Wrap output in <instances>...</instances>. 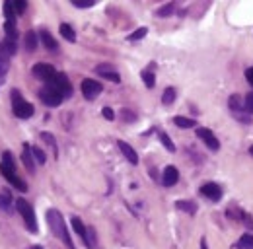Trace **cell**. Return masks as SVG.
Returning a JSON list of instances; mask_svg holds the SVG:
<instances>
[{"label": "cell", "instance_id": "obj_41", "mask_svg": "<svg viewBox=\"0 0 253 249\" xmlns=\"http://www.w3.org/2000/svg\"><path fill=\"white\" fill-rule=\"evenodd\" d=\"M245 78H247V82H249V84H251V86H253V66H251V68H247V70H245Z\"/></svg>", "mask_w": 253, "mask_h": 249}, {"label": "cell", "instance_id": "obj_23", "mask_svg": "<svg viewBox=\"0 0 253 249\" xmlns=\"http://www.w3.org/2000/svg\"><path fill=\"white\" fill-rule=\"evenodd\" d=\"M61 35H63L66 41H70V43L76 41V33H74V30H72L68 24H63V26H61Z\"/></svg>", "mask_w": 253, "mask_h": 249}, {"label": "cell", "instance_id": "obj_2", "mask_svg": "<svg viewBox=\"0 0 253 249\" xmlns=\"http://www.w3.org/2000/svg\"><path fill=\"white\" fill-rule=\"evenodd\" d=\"M0 173L6 177L8 183H12V185H14L16 189H20L22 193L28 191L26 181L16 175V164H14V158H12L10 152H2V160H0Z\"/></svg>", "mask_w": 253, "mask_h": 249}, {"label": "cell", "instance_id": "obj_24", "mask_svg": "<svg viewBox=\"0 0 253 249\" xmlns=\"http://www.w3.org/2000/svg\"><path fill=\"white\" fill-rule=\"evenodd\" d=\"M237 249H253V235L251 233H243L237 241Z\"/></svg>", "mask_w": 253, "mask_h": 249}, {"label": "cell", "instance_id": "obj_11", "mask_svg": "<svg viewBox=\"0 0 253 249\" xmlns=\"http://www.w3.org/2000/svg\"><path fill=\"white\" fill-rule=\"evenodd\" d=\"M117 146H119V150H121V154L129 160L133 166H137L139 164V154L135 152V148L131 146V144H126V142H123V140H119L117 142Z\"/></svg>", "mask_w": 253, "mask_h": 249}, {"label": "cell", "instance_id": "obj_17", "mask_svg": "<svg viewBox=\"0 0 253 249\" xmlns=\"http://www.w3.org/2000/svg\"><path fill=\"white\" fill-rule=\"evenodd\" d=\"M228 107H230V111L234 113V117L239 119V111H243V101H241V97H239V95H232V97L228 99Z\"/></svg>", "mask_w": 253, "mask_h": 249}, {"label": "cell", "instance_id": "obj_16", "mask_svg": "<svg viewBox=\"0 0 253 249\" xmlns=\"http://www.w3.org/2000/svg\"><path fill=\"white\" fill-rule=\"evenodd\" d=\"M72 228H74V232L84 239V243L88 245V228L84 226V222H82L78 216H72Z\"/></svg>", "mask_w": 253, "mask_h": 249}, {"label": "cell", "instance_id": "obj_10", "mask_svg": "<svg viewBox=\"0 0 253 249\" xmlns=\"http://www.w3.org/2000/svg\"><path fill=\"white\" fill-rule=\"evenodd\" d=\"M201 195L206 197L208 201L218 202V201L222 199V187H220L218 183H205V185L201 187Z\"/></svg>", "mask_w": 253, "mask_h": 249}, {"label": "cell", "instance_id": "obj_36", "mask_svg": "<svg viewBox=\"0 0 253 249\" xmlns=\"http://www.w3.org/2000/svg\"><path fill=\"white\" fill-rule=\"evenodd\" d=\"M172 12H174V4H166V6H162V8L158 10V16H160V18H166V16H172Z\"/></svg>", "mask_w": 253, "mask_h": 249}, {"label": "cell", "instance_id": "obj_20", "mask_svg": "<svg viewBox=\"0 0 253 249\" xmlns=\"http://www.w3.org/2000/svg\"><path fill=\"white\" fill-rule=\"evenodd\" d=\"M4 33H6V39H10V41H16V39H18L16 22H4Z\"/></svg>", "mask_w": 253, "mask_h": 249}, {"label": "cell", "instance_id": "obj_33", "mask_svg": "<svg viewBox=\"0 0 253 249\" xmlns=\"http://www.w3.org/2000/svg\"><path fill=\"white\" fill-rule=\"evenodd\" d=\"M32 152H33V158L39 162V164H45V160H47V156H45V152L41 150V148H37V146H33L32 148Z\"/></svg>", "mask_w": 253, "mask_h": 249}, {"label": "cell", "instance_id": "obj_9", "mask_svg": "<svg viewBox=\"0 0 253 249\" xmlns=\"http://www.w3.org/2000/svg\"><path fill=\"white\" fill-rule=\"evenodd\" d=\"M197 139H201L210 150H218V148H220L218 139H216L214 133H212L210 129H206V127H199V129H197Z\"/></svg>", "mask_w": 253, "mask_h": 249}, {"label": "cell", "instance_id": "obj_4", "mask_svg": "<svg viewBox=\"0 0 253 249\" xmlns=\"http://www.w3.org/2000/svg\"><path fill=\"white\" fill-rule=\"evenodd\" d=\"M16 208H18V212L22 214V218H24V222H26L28 230H30L32 233H37V218H35L33 206H32L28 201L18 199V201H16Z\"/></svg>", "mask_w": 253, "mask_h": 249}, {"label": "cell", "instance_id": "obj_26", "mask_svg": "<svg viewBox=\"0 0 253 249\" xmlns=\"http://www.w3.org/2000/svg\"><path fill=\"white\" fill-rule=\"evenodd\" d=\"M2 10H4V22H16V14H14V8H12V2H4Z\"/></svg>", "mask_w": 253, "mask_h": 249}, {"label": "cell", "instance_id": "obj_31", "mask_svg": "<svg viewBox=\"0 0 253 249\" xmlns=\"http://www.w3.org/2000/svg\"><path fill=\"white\" fill-rule=\"evenodd\" d=\"M12 8H14V14H24L28 8V2L26 0H18V2H12Z\"/></svg>", "mask_w": 253, "mask_h": 249}, {"label": "cell", "instance_id": "obj_3", "mask_svg": "<svg viewBox=\"0 0 253 249\" xmlns=\"http://www.w3.org/2000/svg\"><path fill=\"white\" fill-rule=\"evenodd\" d=\"M12 109H14V115L18 119H30L35 111L33 105L22 97L20 90H12Z\"/></svg>", "mask_w": 253, "mask_h": 249}, {"label": "cell", "instance_id": "obj_32", "mask_svg": "<svg viewBox=\"0 0 253 249\" xmlns=\"http://www.w3.org/2000/svg\"><path fill=\"white\" fill-rule=\"evenodd\" d=\"M146 33H148V30H146V28H139L137 31H133V33L129 35V41H139V39H142Z\"/></svg>", "mask_w": 253, "mask_h": 249}, {"label": "cell", "instance_id": "obj_30", "mask_svg": "<svg viewBox=\"0 0 253 249\" xmlns=\"http://www.w3.org/2000/svg\"><path fill=\"white\" fill-rule=\"evenodd\" d=\"M243 111L249 113V115H253V92L245 95V99H243Z\"/></svg>", "mask_w": 253, "mask_h": 249}, {"label": "cell", "instance_id": "obj_12", "mask_svg": "<svg viewBox=\"0 0 253 249\" xmlns=\"http://www.w3.org/2000/svg\"><path fill=\"white\" fill-rule=\"evenodd\" d=\"M177 181H179V171H177V168H175V166H168V168L164 170L162 183H164L166 187H174Z\"/></svg>", "mask_w": 253, "mask_h": 249}, {"label": "cell", "instance_id": "obj_15", "mask_svg": "<svg viewBox=\"0 0 253 249\" xmlns=\"http://www.w3.org/2000/svg\"><path fill=\"white\" fill-rule=\"evenodd\" d=\"M39 39H41V43L45 45V49H49V51H57V49H59L55 37H53L47 30H41V31H39Z\"/></svg>", "mask_w": 253, "mask_h": 249}, {"label": "cell", "instance_id": "obj_6", "mask_svg": "<svg viewBox=\"0 0 253 249\" xmlns=\"http://www.w3.org/2000/svg\"><path fill=\"white\" fill-rule=\"evenodd\" d=\"M49 86H53L63 97H70V95H72V84H70L68 78H66L64 74H61V72H57V76L49 82Z\"/></svg>", "mask_w": 253, "mask_h": 249}, {"label": "cell", "instance_id": "obj_40", "mask_svg": "<svg viewBox=\"0 0 253 249\" xmlns=\"http://www.w3.org/2000/svg\"><path fill=\"white\" fill-rule=\"evenodd\" d=\"M123 117H125V121H135V119H137V115H135V113H131V111H126V109L123 111Z\"/></svg>", "mask_w": 253, "mask_h": 249}, {"label": "cell", "instance_id": "obj_5", "mask_svg": "<svg viewBox=\"0 0 253 249\" xmlns=\"http://www.w3.org/2000/svg\"><path fill=\"white\" fill-rule=\"evenodd\" d=\"M39 97H41V101L45 103V105H49V107H57V105H61L63 103V95L53 88V86H49V84H45L41 90H39Z\"/></svg>", "mask_w": 253, "mask_h": 249}, {"label": "cell", "instance_id": "obj_8", "mask_svg": "<svg viewBox=\"0 0 253 249\" xmlns=\"http://www.w3.org/2000/svg\"><path fill=\"white\" fill-rule=\"evenodd\" d=\"M32 72H33L35 78H39V80H43V82H47V84L57 76V70H55L51 64H43V62L35 64V66L32 68Z\"/></svg>", "mask_w": 253, "mask_h": 249}, {"label": "cell", "instance_id": "obj_13", "mask_svg": "<svg viewBox=\"0 0 253 249\" xmlns=\"http://www.w3.org/2000/svg\"><path fill=\"white\" fill-rule=\"evenodd\" d=\"M95 72H97L99 76H103L105 80H109V82H115V84L121 82V76H119L109 64H99V66H95Z\"/></svg>", "mask_w": 253, "mask_h": 249}, {"label": "cell", "instance_id": "obj_28", "mask_svg": "<svg viewBox=\"0 0 253 249\" xmlns=\"http://www.w3.org/2000/svg\"><path fill=\"white\" fill-rule=\"evenodd\" d=\"M142 82H144V86L146 88H154V84H156V78H154V72H150V70H142Z\"/></svg>", "mask_w": 253, "mask_h": 249}, {"label": "cell", "instance_id": "obj_21", "mask_svg": "<svg viewBox=\"0 0 253 249\" xmlns=\"http://www.w3.org/2000/svg\"><path fill=\"white\" fill-rule=\"evenodd\" d=\"M174 123L177 124L179 129H193L195 127V121L193 119H187V117H181V115L174 117Z\"/></svg>", "mask_w": 253, "mask_h": 249}, {"label": "cell", "instance_id": "obj_34", "mask_svg": "<svg viewBox=\"0 0 253 249\" xmlns=\"http://www.w3.org/2000/svg\"><path fill=\"white\" fill-rule=\"evenodd\" d=\"M41 139H43V140H45V142H47V144L57 152V142H55V137H53L51 133H41Z\"/></svg>", "mask_w": 253, "mask_h": 249}, {"label": "cell", "instance_id": "obj_14", "mask_svg": "<svg viewBox=\"0 0 253 249\" xmlns=\"http://www.w3.org/2000/svg\"><path fill=\"white\" fill-rule=\"evenodd\" d=\"M22 162L24 166L30 170V171H35V164H33V152H32V146L26 142L22 146Z\"/></svg>", "mask_w": 253, "mask_h": 249}, {"label": "cell", "instance_id": "obj_42", "mask_svg": "<svg viewBox=\"0 0 253 249\" xmlns=\"http://www.w3.org/2000/svg\"><path fill=\"white\" fill-rule=\"evenodd\" d=\"M201 249H208V245H206V239H205V237L201 239Z\"/></svg>", "mask_w": 253, "mask_h": 249}, {"label": "cell", "instance_id": "obj_38", "mask_svg": "<svg viewBox=\"0 0 253 249\" xmlns=\"http://www.w3.org/2000/svg\"><path fill=\"white\" fill-rule=\"evenodd\" d=\"M101 113H103V117H105L107 121H113V119H115V113H113V109H111V107H103V111H101Z\"/></svg>", "mask_w": 253, "mask_h": 249}, {"label": "cell", "instance_id": "obj_29", "mask_svg": "<svg viewBox=\"0 0 253 249\" xmlns=\"http://www.w3.org/2000/svg\"><path fill=\"white\" fill-rule=\"evenodd\" d=\"M158 137H160V142H162L170 152H175V144L172 142V139H170L166 133H158Z\"/></svg>", "mask_w": 253, "mask_h": 249}, {"label": "cell", "instance_id": "obj_35", "mask_svg": "<svg viewBox=\"0 0 253 249\" xmlns=\"http://www.w3.org/2000/svg\"><path fill=\"white\" fill-rule=\"evenodd\" d=\"M0 208H4V210H10V195L6 193H0Z\"/></svg>", "mask_w": 253, "mask_h": 249}, {"label": "cell", "instance_id": "obj_27", "mask_svg": "<svg viewBox=\"0 0 253 249\" xmlns=\"http://www.w3.org/2000/svg\"><path fill=\"white\" fill-rule=\"evenodd\" d=\"M0 47H2V51H4L8 57H12V55L16 53V49H18V47H16V41H10V39H4Z\"/></svg>", "mask_w": 253, "mask_h": 249}, {"label": "cell", "instance_id": "obj_18", "mask_svg": "<svg viewBox=\"0 0 253 249\" xmlns=\"http://www.w3.org/2000/svg\"><path fill=\"white\" fill-rule=\"evenodd\" d=\"M8 68H10V57L2 51V47H0V80H4Z\"/></svg>", "mask_w": 253, "mask_h": 249}, {"label": "cell", "instance_id": "obj_44", "mask_svg": "<svg viewBox=\"0 0 253 249\" xmlns=\"http://www.w3.org/2000/svg\"><path fill=\"white\" fill-rule=\"evenodd\" d=\"M249 154H251V156H253V146H251V148H249Z\"/></svg>", "mask_w": 253, "mask_h": 249}, {"label": "cell", "instance_id": "obj_22", "mask_svg": "<svg viewBox=\"0 0 253 249\" xmlns=\"http://www.w3.org/2000/svg\"><path fill=\"white\" fill-rule=\"evenodd\" d=\"M26 49L32 53L37 49V33L35 31H28L26 33Z\"/></svg>", "mask_w": 253, "mask_h": 249}, {"label": "cell", "instance_id": "obj_7", "mask_svg": "<svg viewBox=\"0 0 253 249\" xmlns=\"http://www.w3.org/2000/svg\"><path fill=\"white\" fill-rule=\"evenodd\" d=\"M80 88H82V95L86 97V99H95L101 92H103V86L99 84V82H95V80H92V78H86V80H82V84H80Z\"/></svg>", "mask_w": 253, "mask_h": 249}, {"label": "cell", "instance_id": "obj_43", "mask_svg": "<svg viewBox=\"0 0 253 249\" xmlns=\"http://www.w3.org/2000/svg\"><path fill=\"white\" fill-rule=\"evenodd\" d=\"M32 249H43V247H41V245H33Z\"/></svg>", "mask_w": 253, "mask_h": 249}, {"label": "cell", "instance_id": "obj_37", "mask_svg": "<svg viewBox=\"0 0 253 249\" xmlns=\"http://www.w3.org/2000/svg\"><path fill=\"white\" fill-rule=\"evenodd\" d=\"M245 226H247V230H253V218H251V214H247V212H241V218H239Z\"/></svg>", "mask_w": 253, "mask_h": 249}, {"label": "cell", "instance_id": "obj_19", "mask_svg": "<svg viewBox=\"0 0 253 249\" xmlns=\"http://www.w3.org/2000/svg\"><path fill=\"white\" fill-rule=\"evenodd\" d=\"M175 208H177V210H183V212H187V214H195V212H197V204H195L193 201H177V202H175Z\"/></svg>", "mask_w": 253, "mask_h": 249}, {"label": "cell", "instance_id": "obj_39", "mask_svg": "<svg viewBox=\"0 0 253 249\" xmlns=\"http://www.w3.org/2000/svg\"><path fill=\"white\" fill-rule=\"evenodd\" d=\"M76 8H92L94 6V2H90V0H88V2H80V0H74V2H72Z\"/></svg>", "mask_w": 253, "mask_h": 249}, {"label": "cell", "instance_id": "obj_25", "mask_svg": "<svg viewBox=\"0 0 253 249\" xmlns=\"http://www.w3.org/2000/svg\"><path fill=\"white\" fill-rule=\"evenodd\" d=\"M175 95H177L175 88H168V90L162 93V103H164V105H172V103L175 101Z\"/></svg>", "mask_w": 253, "mask_h": 249}, {"label": "cell", "instance_id": "obj_1", "mask_svg": "<svg viewBox=\"0 0 253 249\" xmlns=\"http://www.w3.org/2000/svg\"><path fill=\"white\" fill-rule=\"evenodd\" d=\"M47 224H49V228H51V232L66 245V249H74V243H72V237H70V233H68V230H66V224H64V218H63V214L59 212V210H55V208H51V210H47Z\"/></svg>", "mask_w": 253, "mask_h": 249}]
</instances>
